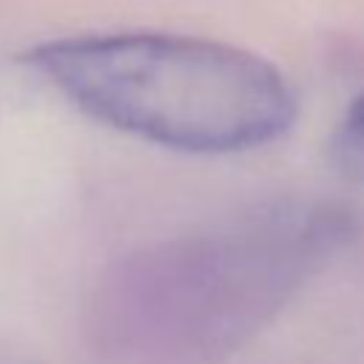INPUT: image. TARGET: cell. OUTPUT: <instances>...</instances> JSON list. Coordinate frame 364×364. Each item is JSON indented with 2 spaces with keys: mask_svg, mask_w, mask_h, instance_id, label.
<instances>
[{
  "mask_svg": "<svg viewBox=\"0 0 364 364\" xmlns=\"http://www.w3.org/2000/svg\"><path fill=\"white\" fill-rule=\"evenodd\" d=\"M91 119L188 154H230L279 139L296 97L267 60L213 40L117 31L48 40L20 54Z\"/></svg>",
  "mask_w": 364,
  "mask_h": 364,
  "instance_id": "cell-1",
  "label": "cell"
},
{
  "mask_svg": "<svg viewBox=\"0 0 364 364\" xmlns=\"http://www.w3.org/2000/svg\"><path fill=\"white\" fill-rule=\"evenodd\" d=\"M333 156L344 176L364 182V94L344 114L333 142Z\"/></svg>",
  "mask_w": 364,
  "mask_h": 364,
  "instance_id": "cell-2",
  "label": "cell"
}]
</instances>
